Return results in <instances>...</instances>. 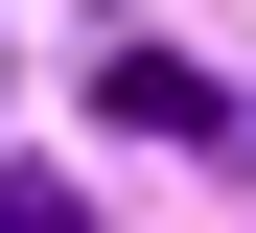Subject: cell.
<instances>
[{
  "label": "cell",
  "instance_id": "6da1fadb",
  "mask_svg": "<svg viewBox=\"0 0 256 233\" xmlns=\"http://www.w3.org/2000/svg\"><path fill=\"white\" fill-rule=\"evenodd\" d=\"M94 117H116V140H233V93H210V70H163V47H116V70H94Z\"/></svg>",
  "mask_w": 256,
  "mask_h": 233
},
{
  "label": "cell",
  "instance_id": "7a4b0ae2",
  "mask_svg": "<svg viewBox=\"0 0 256 233\" xmlns=\"http://www.w3.org/2000/svg\"><path fill=\"white\" fill-rule=\"evenodd\" d=\"M0 233H94V186L70 163H0Z\"/></svg>",
  "mask_w": 256,
  "mask_h": 233
}]
</instances>
